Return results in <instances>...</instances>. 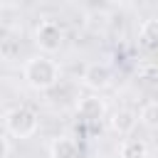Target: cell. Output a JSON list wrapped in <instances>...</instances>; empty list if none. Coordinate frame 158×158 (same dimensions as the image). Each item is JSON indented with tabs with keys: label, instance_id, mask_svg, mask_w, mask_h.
I'll return each instance as SVG.
<instances>
[{
	"label": "cell",
	"instance_id": "obj_1",
	"mask_svg": "<svg viewBox=\"0 0 158 158\" xmlns=\"http://www.w3.org/2000/svg\"><path fill=\"white\" fill-rule=\"evenodd\" d=\"M22 77H25L30 89L49 91V89H54L59 84V64L54 59H49L47 54H37V57H30L25 62Z\"/></svg>",
	"mask_w": 158,
	"mask_h": 158
},
{
	"label": "cell",
	"instance_id": "obj_2",
	"mask_svg": "<svg viewBox=\"0 0 158 158\" xmlns=\"http://www.w3.org/2000/svg\"><path fill=\"white\" fill-rule=\"evenodd\" d=\"M5 128L15 138H30L40 128V118L30 106H15L5 114Z\"/></svg>",
	"mask_w": 158,
	"mask_h": 158
},
{
	"label": "cell",
	"instance_id": "obj_3",
	"mask_svg": "<svg viewBox=\"0 0 158 158\" xmlns=\"http://www.w3.org/2000/svg\"><path fill=\"white\" fill-rule=\"evenodd\" d=\"M35 44L44 54L59 52V47L64 44V30H62V25L57 20H42L35 27Z\"/></svg>",
	"mask_w": 158,
	"mask_h": 158
},
{
	"label": "cell",
	"instance_id": "obj_4",
	"mask_svg": "<svg viewBox=\"0 0 158 158\" xmlns=\"http://www.w3.org/2000/svg\"><path fill=\"white\" fill-rule=\"evenodd\" d=\"M77 116L86 123H99L104 116H106V101L99 96V94H89V96H81L79 104H77Z\"/></svg>",
	"mask_w": 158,
	"mask_h": 158
},
{
	"label": "cell",
	"instance_id": "obj_5",
	"mask_svg": "<svg viewBox=\"0 0 158 158\" xmlns=\"http://www.w3.org/2000/svg\"><path fill=\"white\" fill-rule=\"evenodd\" d=\"M81 79H84V84H86L91 91H104V89L111 84L114 77H111V69H109L104 62H91V64H86Z\"/></svg>",
	"mask_w": 158,
	"mask_h": 158
},
{
	"label": "cell",
	"instance_id": "obj_6",
	"mask_svg": "<svg viewBox=\"0 0 158 158\" xmlns=\"http://www.w3.org/2000/svg\"><path fill=\"white\" fill-rule=\"evenodd\" d=\"M136 123H138V116H136V111H131V109H116V111L111 114V118H109L111 131L118 133V136H128V133L136 128Z\"/></svg>",
	"mask_w": 158,
	"mask_h": 158
},
{
	"label": "cell",
	"instance_id": "obj_7",
	"mask_svg": "<svg viewBox=\"0 0 158 158\" xmlns=\"http://www.w3.org/2000/svg\"><path fill=\"white\" fill-rule=\"evenodd\" d=\"M138 47L143 52H156L158 47V20L156 17H148L141 22L138 27Z\"/></svg>",
	"mask_w": 158,
	"mask_h": 158
},
{
	"label": "cell",
	"instance_id": "obj_8",
	"mask_svg": "<svg viewBox=\"0 0 158 158\" xmlns=\"http://www.w3.org/2000/svg\"><path fill=\"white\" fill-rule=\"evenodd\" d=\"M151 148L141 138H123L118 143V158H148Z\"/></svg>",
	"mask_w": 158,
	"mask_h": 158
},
{
	"label": "cell",
	"instance_id": "obj_9",
	"mask_svg": "<svg viewBox=\"0 0 158 158\" xmlns=\"http://www.w3.org/2000/svg\"><path fill=\"white\" fill-rule=\"evenodd\" d=\"M49 156H52V158H77V156H79V146H77L74 138H69V136H59V138L52 141V146H49Z\"/></svg>",
	"mask_w": 158,
	"mask_h": 158
},
{
	"label": "cell",
	"instance_id": "obj_10",
	"mask_svg": "<svg viewBox=\"0 0 158 158\" xmlns=\"http://www.w3.org/2000/svg\"><path fill=\"white\" fill-rule=\"evenodd\" d=\"M136 116H138V121H141L143 126L156 128V126H158V104H156V101H146Z\"/></svg>",
	"mask_w": 158,
	"mask_h": 158
},
{
	"label": "cell",
	"instance_id": "obj_11",
	"mask_svg": "<svg viewBox=\"0 0 158 158\" xmlns=\"http://www.w3.org/2000/svg\"><path fill=\"white\" fill-rule=\"evenodd\" d=\"M138 79H146V81H153V79H156V67H153V62H146V64L138 67Z\"/></svg>",
	"mask_w": 158,
	"mask_h": 158
},
{
	"label": "cell",
	"instance_id": "obj_12",
	"mask_svg": "<svg viewBox=\"0 0 158 158\" xmlns=\"http://www.w3.org/2000/svg\"><path fill=\"white\" fill-rule=\"evenodd\" d=\"M7 153H10V143H7V138L0 133V158H7Z\"/></svg>",
	"mask_w": 158,
	"mask_h": 158
},
{
	"label": "cell",
	"instance_id": "obj_13",
	"mask_svg": "<svg viewBox=\"0 0 158 158\" xmlns=\"http://www.w3.org/2000/svg\"><path fill=\"white\" fill-rule=\"evenodd\" d=\"M2 111H5V99L0 96V114H2Z\"/></svg>",
	"mask_w": 158,
	"mask_h": 158
},
{
	"label": "cell",
	"instance_id": "obj_14",
	"mask_svg": "<svg viewBox=\"0 0 158 158\" xmlns=\"http://www.w3.org/2000/svg\"><path fill=\"white\" fill-rule=\"evenodd\" d=\"M0 22H2V7H0Z\"/></svg>",
	"mask_w": 158,
	"mask_h": 158
}]
</instances>
